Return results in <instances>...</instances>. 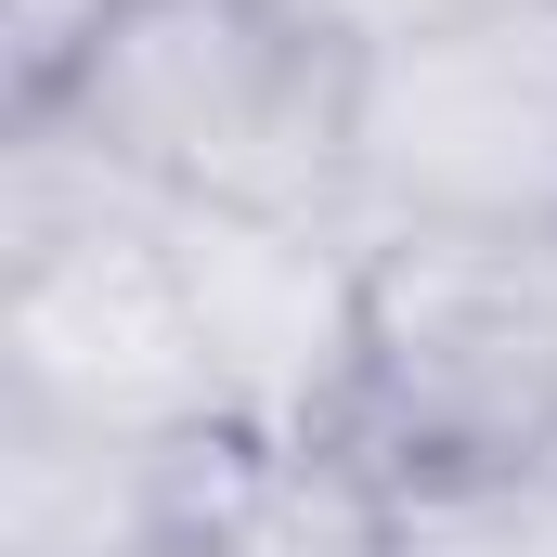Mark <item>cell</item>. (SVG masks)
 Wrapping results in <instances>:
<instances>
[{"mask_svg":"<svg viewBox=\"0 0 557 557\" xmlns=\"http://www.w3.org/2000/svg\"><path fill=\"white\" fill-rule=\"evenodd\" d=\"M221 416L247 454L350 441L363 416V234L350 221H260V208H182L169 234Z\"/></svg>","mask_w":557,"mask_h":557,"instance_id":"obj_5","label":"cell"},{"mask_svg":"<svg viewBox=\"0 0 557 557\" xmlns=\"http://www.w3.org/2000/svg\"><path fill=\"white\" fill-rule=\"evenodd\" d=\"M389 557H557V441L480 467H389Z\"/></svg>","mask_w":557,"mask_h":557,"instance_id":"obj_8","label":"cell"},{"mask_svg":"<svg viewBox=\"0 0 557 557\" xmlns=\"http://www.w3.org/2000/svg\"><path fill=\"white\" fill-rule=\"evenodd\" d=\"M350 91L363 52H337L285 0H117L13 104H65L182 208L350 221Z\"/></svg>","mask_w":557,"mask_h":557,"instance_id":"obj_1","label":"cell"},{"mask_svg":"<svg viewBox=\"0 0 557 557\" xmlns=\"http://www.w3.org/2000/svg\"><path fill=\"white\" fill-rule=\"evenodd\" d=\"M376 467H480L557 441V234L416 221L363 247V416Z\"/></svg>","mask_w":557,"mask_h":557,"instance_id":"obj_2","label":"cell"},{"mask_svg":"<svg viewBox=\"0 0 557 557\" xmlns=\"http://www.w3.org/2000/svg\"><path fill=\"white\" fill-rule=\"evenodd\" d=\"M104 13H117V0H13V91H39V78H52Z\"/></svg>","mask_w":557,"mask_h":557,"instance_id":"obj_10","label":"cell"},{"mask_svg":"<svg viewBox=\"0 0 557 557\" xmlns=\"http://www.w3.org/2000/svg\"><path fill=\"white\" fill-rule=\"evenodd\" d=\"M285 13H311L337 52H389V39H428L441 13H467V0H285Z\"/></svg>","mask_w":557,"mask_h":557,"instance_id":"obj_9","label":"cell"},{"mask_svg":"<svg viewBox=\"0 0 557 557\" xmlns=\"http://www.w3.org/2000/svg\"><path fill=\"white\" fill-rule=\"evenodd\" d=\"M208 557H389V467L363 441H298V454H234Z\"/></svg>","mask_w":557,"mask_h":557,"instance_id":"obj_7","label":"cell"},{"mask_svg":"<svg viewBox=\"0 0 557 557\" xmlns=\"http://www.w3.org/2000/svg\"><path fill=\"white\" fill-rule=\"evenodd\" d=\"M169 234H182V208L0 247V403L104 428V441H169V454L234 441Z\"/></svg>","mask_w":557,"mask_h":557,"instance_id":"obj_4","label":"cell"},{"mask_svg":"<svg viewBox=\"0 0 557 557\" xmlns=\"http://www.w3.org/2000/svg\"><path fill=\"white\" fill-rule=\"evenodd\" d=\"M247 441L169 454L0 403V557H208V506Z\"/></svg>","mask_w":557,"mask_h":557,"instance_id":"obj_6","label":"cell"},{"mask_svg":"<svg viewBox=\"0 0 557 557\" xmlns=\"http://www.w3.org/2000/svg\"><path fill=\"white\" fill-rule=\"evenodd\" d=\"M493 221L557 234V0H467L428 39L363 52L350 91V234Z\"/></svg>","mask_w":557,"mask_h":557,"instance_id":"obj_3","label":"cell"}]
</instances>
